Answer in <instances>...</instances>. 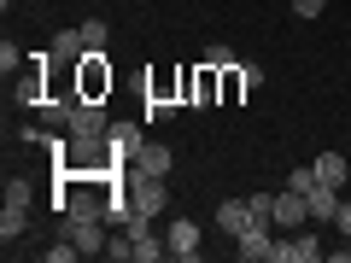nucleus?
Wrapping results in <instances>:
<instances>
[{"mask_svg":"<svg viewBox=\"0 0 351 263\" xmlns=\"http://www.w3.org/2000/svg\"><path fill=\"white\" fill-rule=\"evenodd\" d=\"M123 193H129V211L147 216V223L164 211V205H170V188H164V175H135V170H129V175H123Z\"/></svg>","mask_w":351,"mask_h":263,"instance_id":"obj_1","label":"nucleus"},{"mask_svg":"<svg viewBox=\"0 0 351 263\" xmlns=\"http://www.w3.org/2000/svg\"><path fill=\"white\" fill-rule=\"evenodd\" d=\"M59 234H71L82 258H106V240H112L106 216H59Z\"/></svg>","mask_w":351,"mask_h":263,"instance_id":"obj_2","label":"nucleus"},{"mask_svg":"<svg viewBox=\"0 0 351 263\" xmlns=\"http://www.w3.org/2000/svg\"><path fill=\"white\" fill-rule=\"evenodd\" d=\"M76 94H82V100H106V94H112V64H106V53H88V59L76 64Z\"/></svg>","mask_w":351,"mask_h":263,"instance_id":"obj_3","label":"nucleus"},{"mask_svg":"<svg viewBox=\"0 0 351 263\" xmlns=\"http://www.w3.org/2000/svg\"><path fill=\"white\" fill-rule=\"evenodd\" d=\"M234 251L240 263H276V240H269V223H246L234 234Z\"/></svg>","mask_w":351,"mask_h":263,"instance_id":"obj_4","label":"nucleus"},{"mask_svg":"<svg viewBox=\"0 0 351 263\" xmlns=\"http://www.w3.org/2000/svg\"><path fill=\"white\" fill-rule=\"evenodd\" d=\"M316 258H328V246L311 228H293L287 240H276V263H316Z\"/></svg>","mask_w":351,"mask_h":263,"instance_id":"obj_5","label":"nucleus"},{"mask_svg":"<svg viewBox=\"0 0 351 263\" xmlns=\"http://www.w3.org/2000/svg\"><path fill=\"white\" fill-rule=\"evenodd\" d=\"M71 135H112L106 100H82V94H76V105H71Z\"/></svg>","mask_w":351,"mask_h":263,"instance_id":"obj_6","label":"nucleus"},{"mask_svg":"<svg viewBox=\"0 0 351 263\" xmlns=\"http://www.w3.org/2000/svg\"><path fill=\"white\" fill-rule=\"evenodd\" d=\"M276 228H287V234H293V228H311V199H304V193H276Z\"/></svg>","mask_w":351,"mask_h":263,"instance_id":"obj_7","label":"nucleus"},{"mask_svg":"<svg viewBox=\"0 0 351 263\" xmlns=\"http://www.w3.org/2000/svg\"><path fill=\"white\" fill-rule=\"evenodd\" d=\"M164 240H170V258H182V263L199 258V223H188V216H176Z\"/></svg>","mask_w":351,"mask_h":263,"instance_id":"obj_8","label":"nucleus"},{"mask_svg":"<svg viewBox=\"0 0 351 263\" xmlns=\"http://www.w3.org/2000/svg\"><path fill=\"white\" fill-rule=\"evenodd\" d=\"M170 158H176L170 147H152V140H141L135 158H129V170H135V175H170Z\"/></svg>","mask_w":351,"mask_h":263,"instance_id":"obj_9","label":"nucleus"},{"mask_svg":"<svg viewBox=\"0 0 351 263\" xmlns=\"http://www.w3.org/2000/svg\"><path fill=\"white\" fill-rule=\"evenodd\" d=\"M53 59H59L64 71H76V64L88 59V41H82V29H59V36H53Z\"/></svg>","mask_w":351,"mask_h":263,"instance_id":"obj_10","label":"nucleus"},{"mask_svg":"<svg viewBox=\"0 0 351 263\" xmlns=\"http://www.w3.org/2000/svg\"><path fill=\"white\" fill-rule=\"evenodd\" d=\"M106 147H112V164H129V158H135V147H141V123H112Z\"/></svg>","mask_w":351,"mask_h":263,"instance_id":"obj_11","label":"nucleus"},{"mask_svg":"<svg viewBox=\"0 0 351 263\" xmlns=\"http://www.w3.org/2000/svg\"><path fill=\"white\" fill-rule=\"evenodd\" d=\"M304 199H311V223H334V211H339V188L316 181V188L304 193Z\"/></svg>","mask_w":351,"mask_h":263,"instance_id":"obj_12","label":"nucleus"},{"mask_svg":"<svg viewBox=\"0 0 351 263\" xmlns=\"http://www.w3.org/2000/svg\"><path fill=\"white\" fill-rule=\"evenodd\" d=\"M24 228H29V205L6 199V211H0V240L12 246V240H24Z\"/></svg>","mask_w":351,"mask_h":263,"instance_id":"obj_13","label":"nucleus"},{"mask_svg":"<svg viewBox=\"0 0 351 263\" xmlns=\"http://www.w3.org/2000/svg\"><path fill=\"white\" fill-rule=\"evenodd\" d=\"M246 223H252V205L246 199H223V205H217V228H223V234H240Z\"/></svg>","mask_w":351,"mask_h":263,"instance_id":"obj_14","label":"nucleus"},{"mask_svg":"<svg viewBox=\"0 0 351 263\" xmlns=\"http://www.w3.org/2000/svg\"><path fill=\"white\" fill-rule=\"evenodd\" d=\"M311 164H316V181H328V188H346L351 164L339 158V152H322V158H311Z\"/></svg>","mask_w":351,"mask_h":263,"instance_id":"obj_15","label":"nucleus"},{"mask_svg":"<svg viewBox=\"0 0 351 263\" xmlns=\"http://www.w3.org/2000/svg\"><path fill=\"white\" fill-rule=\"evenodd\" d=\"M170 258V240H158L152 228H141L135 234V263H164Z\"/></svg>","mask_w":351,"mask_h":263,"instance_id":"obj_16","label":"nucleus"},{"mask_svg":"<svg viewBox=\"0 0 351 263\" xmlns=\"http://www.w3.org/2000/svg\"><path fill=\"white\" fill-rule=\"evenodd\" d=\"M76 29H82L88 53H106V36H112V29H106V18H88V24H76Z\"/></svg>","mask_w":351,"mask_h":263,"instance_id":"obj_17","label":"nucleus"},{"mask_svg":"<svg viewBox=\"0 0 351 263\" xmlns=\"http://www.w3.org/2000/svg\"><path fill=\"white\" fill-rule=\"evenodd\" d=\"M106 258H112V263H129V258H135V234H129V228H123V234H112V240H106Z\"/></svg>","mask_w":351,"mask_h":263,"instance_id":"obj_18","label":"nucleus"},{"mask_svg":"<svg viewBox=\"0 0 351 263\" xmlns=\"http://www.w3.org/2000/svg\"><path fill=\"white\" fill-rule=\"evenodd\" d=\"M199 64H211V71H228V64H240V59H234V47H223V41H211V47L199 53Z\"/></svg>","mask_w":351,"mask_h":263,"instance_id":"obj_19","label":"nucleus"},{"mask_svg":"<svg viewBox=\"0 0 351 263\" xmlns=\"http://www.w3.org/2000/svg\"><path fill=\"white\" fill-rule=\"evenodd\" d=\"M252 223H269V228H276V193H252Z\"/></svg>","mask_w":351,"mask_h":263,"instance_id":"obj_20","label":"nucleus"},{"mask_svg":"<svg viewBox=\"0 0 351 263\" xmlns=\"http://www.w3.org/2000/svg\"><path fill=\"white\" fill-rule=\"evenodd\" d=\"M287 188H293V193H311V188H316V164H293Z\"/></svg>","mask_w":351,"mask_h":263,"instance_id":"obj_21","label":"nucleus"},{"mask_svg":"<svg viewBox=\"0 0 351 263\" xmlns=\"http://www.w3.org/2000/svg\"><path fill=\"white\" fill-rule=\"evenodd\" d=\"M246 94V82H240V64H228L223 71V100H240Z\"/></svg>","mask_w":351,"mask_h":263,"instance_id":"obj_22","label":"nucleus"},{"mask_svg":"<svg viewBox=\"0 0 351 263\" xmlns=\"http://www.w3.org/2000/svg\"><path fill=\"white\" fill-rule=\"evenodd\" d=\"M18 64H24V53H18V41H0V71L12 76V71H18Z\"/></svg>","mask_w":351,"mask_h":263,"instance_id":"obj_23","label":"nucleus"},{"mask_svg":"<svg viewBox=\"0 0 351 263\" xmlns=\"http://www.w3.org/2000/svg\"><path fill=\"white\" fill-rule=\"evenodd\" d=\"M240 82H246V94H252V88H263V64H246V59H240Z\"/></svg>","mask_w":351,"mask_h":263,"instance_id":"obj_24","label":"nucleus"},{"mask_svg":"<svg viewBox=\"0 0 351 263\" xmlns=\"http://www.w3.org/2000/svg\"><path fill=\"white\" fill-rule=\"evenodd\" d=\"M293 12H299V18H322L328 0H293Z\"/></svg>","mask_w":351,"mask_h":263,"instance_id":"obj_25","label":"nucleus"},{"mask_svg":"<svg viewBox=\"0 0 351 263\" xmlns=\"http://www.w3.org/2000/svg\"><path fill=\"white\" fill-rule=\"evenodd\" d=\"M6 199H18V205H29V181H24V175H12V181H6Z\"/></svg>","mask_w":351,"mask_h":263,"instance_id":"obj_26","label":"nucleus"},{"mask_svg":"<svg viewBox=\"0 0 351 263\" xmlns=\"http://www.w3.org/2000/svg\"><path fill=\"white\" fill-rule=\"evenodd\" d=\"M334 228L351 240V199H339V211H334Z\"/></svg>","mask_w":351,"mask_h":263,"instance_id":"obj_27","label":"nucleus"},{"mask_svg":"<svg viewBox=\"0 0 351 263\" xmlns=\"http://www.w3.org/2000/svg\"><path fill=\"white\" fill-rule=\"evenodd\" d=\"M0 6H12V0H0Z\"/></svg>","mask_w":351,"mask_h":263,"instance_id":"obj_28","label":"nucleus"}]
</instances>
